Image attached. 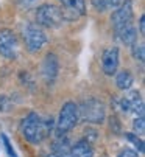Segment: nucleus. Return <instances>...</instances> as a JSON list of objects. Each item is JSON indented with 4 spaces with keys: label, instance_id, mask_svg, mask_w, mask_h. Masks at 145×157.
Here are the masks:
<instances>
[{
    "label": "nucleus",
    "instance_id": "1",
    "mask_svg": "<svg viewBox=\"0 0 145 157\" xmlns=\"http://www.w3.org/2000/svg\"><path fill=\"white\" fill-rule=\"evenodd\" d=\"M53 118L42 117L36 112H30V114L22 118L20 121V134L28 143L31 145H39L42 143L53 131Z\"/></svg>",
    "mask_w": 145,
    "mask_h": 157
},
{
    "label": "nucleus",
    "instance_id": "2",
    "mask_svg": "<svg viewBox=\"0 0 145 157\" xmlns=\"http://www.w3.org/2000/svg\"><path fill=\"white\" fill-rule=\"evenodd\" d=\"M78 117L86 123L100 124L106 118V106L97 98H87L78 106Z\"/></svg>",
    "mask_w": 145,
    "mask_h": 157
},
{
    "label": "nucleus",
    "instance_id": "3",
    "mask_svg": "<svg viewBox=\"0 0 145 157\" xmlns=\"http://www.w3.org/2000/svg\"><path fill=\"white\" fill-rule=\"evenodd\" d=\"M66 16L64 11L53 3H42L36 8V24L44 28H58L62 25Z\"/></svg>",
    "mask_w": 145,
    "mask_h": 157
},
{
    "label": "nucleus",
    "instance_id": "4",
    "mask_svg": "<svg viewBox=\"0 0 145 157\" xmlns=\"http://www.w3.org/2000/svg\"><path fill=\"white\" fill-rule=\"evenodd\" d=\"M78 121H80L78 104L74 101H67L62 104V107L59 110V117L56 121V132L59 136H64V134H67L74 129Z\"/></svg>",
    "mask_w": 145,
    "mask_h": 157
},
{
    "label": "nucleus",
    "instance_id": "5",
    "mask_svg": "<svg viewBox=\"0 0 145 157\" xmlns=\"http://www.w3.org/2000/svg\"><path fill=\"white\" fill-rule=\"evenodd\" d=\"M22 37H23L25 47H27V50L30 53L41 52L44 48V45L47 44V36L38 24H28V25L23 27Z\"/></svg>",
    "mask_w": 145,
    "mask_h": 157
},
{
    "label": "nucleus",
    "instance_id": "6",
    "mask_svg": "<svg viewBox=\"0 0 145 157\" xmlns=\"http://www.w3.org/2000/svg\"><path fill=\"white\" fill-rule=\"evenodd\" d=\"M0 55L5 59L14 61L19 55V42L13 30L2 28L0 30Z\"/></svg>",
    "mask_w": 145,
    "mask_h": 157
},
{
    "label": "nucleus",
    "instance_id": "7",
    "mask_svg": "<svg viewBox=\"0 0 145 157\" xmlns=\"http://www.w3.org/2000/svg\"><path fill=\"white\" fill-rule=\"evenodd\" d=\"M133 19H134L133 2L131 0H122V3H120L111 14V24H112L114 31L128 25V24H133Z\"/></svg>",
    "mask_w": 145,
    "mask_h": 157
},
{
    "label": "nucleus",
    "instance_id": "8",
    "mask_svg": "<svg viewBox=\"0 0 145 157\" xmlns=\"http://www.w3.org/2000/svg\"><path fill=\"white\" fill-rule=\"evenodd\" d=\"M119 109L122 110L123 114H134L136 117L145 114V110H143V100H142V97H140V94L137 90H133L127 97L120 98Z\"/></svg>",
    "mask_w": 145,
    "mask_h": 157
},
{
    "label": "nucleus",
    "instance_id": "9",
    "mask_svg": "<svg viewBox=\"0 0 145 157\" xmlns=\"http://www.w3.org/2000/svg\"><path fill=\"white\" fill-rule=\"evenodd\" d=\"M119 62H120V53L117 47H108L102 53V69L105 75L112 76L115 75L119 69Z\"/></svg>",
    "mask_w": 145,
    "mask_h": 157
},
{
    "label": "nucleus",
    "instance_id": "10",
    "mask_svg": "<svg viewBox=\"0 0 145 157\" xmlns=\"http://www.w3.org/2000/svg\"><path fill=\"white\" fill-rule=\"evenodd\" d=\"M59 73V61L55 53H48L42 62V78L47 84H52Z\"/></svg>",
    "mask_w": 145,
    "mask_h": 157
},
{
    "label": "nucleus",
    "instance_id": "11",
    "mask_svg": "<svg viewBox=\"0 0 145 157\" xmlns=\"http://www.w3.org/2000/svg\"><path fill=\"white\" fill-rule=\"evenodd\" d=\"M114 33H115V37L122 44H125V45L131 47L134 42H137V30H136L134 24H128V25H125L122 28L115 30Z\"/></svg>",
    "mask_w": 145,
    "mask_h": 157
},
{
    "label": "nucleus",
    "instance_id": "12",
    "mask_svg": "<svg viewBox=\"0 0 145 157\" xmlns=\"http://www.w3.org/2000/svg\"><path fill=\"white\" fill-rule=\"evenodd\" d=\"M70 157H94V148L87 139H80L77 143L72 145L69 151Z\"/></svg>",
    "mask_w": 145,
    "mask_h": 157
},
{
    "label": "nucleus",
    "instance_id": "13",
    "mask_svg": "<svg viewBox=\"0 0 145 157\" xmlns=\"http://www.w3.org/2000/svg\"><path fill=\"white\" fill-rule=\"evenodd\" d=\"M62 8L72 16H84L86 14V0H59Z\"/></svg>",
    "mask_w": 145,
    "mask_h": 157
},
{
    "label": "nucleus",
    "instance_id": "14",
    "mask_svg": "<svg viewBox=\"0 0 145 157\" xmlns=\"http://www.w3.org/2000/svg\"><path fill=\"white\" fill-rule=\"evenodd\" d=\"M134 84V76L130 70L115 72V86L120 90H130Z\"/></svg>",
    "mask_w": 145,
    "mask_h": 157
},
{
    "label": "nucleus",
    "instance_id": "15",
    "mask_svg": "<svg viewBox=\"0 0 145 157\" xmlns=\"http://www.w3.org/2000/svg\"><path fill=\"white\" fill-rule=\"evenodd\" d=\"M91 3L94 10H97L99 13H105V11H114L122 3V0H91Z\"/></svg>",
    "mask_w": 145,
    "mask_h": 157
},
{
    "label": "nucleus",
    "instance_id": "16",
    "mask_svg": "<svg viewBox=\"0 0 145 157\" xmlns=\"http://www.w3.org/2000/svg\"><path fill=\"white\" fill-rule=\"evenodd\" d=\"M125 139H127L130 143H133V145L136 146V151H139L140 154H143V152H145V143H143V140H142L140 137H137V134L125 132Z\"/></svg>",
    "mask_w": 145,
    "mask_h": 157
},
{
    "label": "nucleus",
    "instance_id": "17",
    "mask_svg": "<svg viewBox=\"0 0 145 157\" xmlns=\"http://www.w3.org/2000/svg\"><path fill=\"white\" fill-rule=\"evenodd\" d=\"M131 55H133V58L136 61L143 62V59H145V47H143V44L134 42L133 45H131Z\"/></svg>",
    "mask_w": 145,
    "mask_h": 157
},
{
    "label": "nucleus",
    "instance_id": "18",
    "mask_svg": "<svg viewBox=\"0 0 145 157\" xmlns=\"http://www.w3.org/2000/svg\"><path fill=\"white\" fill-rule=\"evenodd\" d=\"M0 140H2V143H3V149H5V152L8 154V157H19L17 152L14 151V148H13L10 139L6 137V134H3V132L0 134Z\"/></svg>",
    "mask_w": 145,
    "mask_h": 157
},
{
    "label": "nucleus",
    "instance_id": "19",
    "mask_svg": "<svg viewBox=\"0 0 145 157\" xmlns=\"http://www.w3.org/2000/svg\"><path fill=\"white\" fill-rule=\"evenodd\" d=\"M133 129L136 134H139V136H142V134L145 132V118L143 115H137L133 121Z\"/></svg>",
    "mask_w": 145,
    "mask_h": 157
},
{
    "label": "nucleus",
    "instance_id": "20",
    "mask_svg": "<svg viewBox=\"0 0 145 157\" xmlns=\"http://www.w3.org/2000/svg\"><path fill=\"white\" fill-rule=\"evenodd\" d=\"M10 107H11L10 98L5 95H0V112H6V110H10Z\"/></svg>",
    "mask_w": 145,
    "mask_h": 157
},
{
    "label": "nucleus",
    "instance_id": "21",
    "mask_svg": "<svg viewBox=\"0 0 145 157\" xmlns=\"http://www.w3.org/2000/svg\"><path fill=\"white\" fill-rule=\"evenodd\" d=\"M17 3L22 10H30V8L36 6V0H17Z\"/></svg>",
    "mask_w": 145,
    "mask_h": 157
},
{
    "label": "nucleus",
    "instance_id": "22",
    "mask_svg": "<svg viewBox=\"0 0 145 157\" xmlns=\"http://www.w3.org/2000/svg\"><path fill=\"white\" fill-rule=\"evenodd\" d=\"M117 157H139V154H137V151L127 148V149H122V151H120Z\"/></svg>",
    "mask_w": 145,
    "mask_h": 157
},
{
    "label": "nucleus",
    "instance_id": "23",
    "mask_svg": "<svg viewBox=\"0 0 145 157\" xmlns=\"http://www.w3.org/2000/svg\"><path fill=\"white\" fill-rule=\"evenodd\" d=\"M139 34H140V36L145 34V16H143V14L139 17Z\"/></svg>",
    "mask_w": 145,
    "mask_h": 157
},
{
    "label": "nucleus",
    "instance_id": "24",
    "mask_svg": "<svg viewBox=\"0 0 145 157\" xmlns=\"http://www.w3.org/2000/svg\"><path fill=\"white\" fill-rule=\"evenodd\" d=\"M47 157H67V155H64V154H62V152H59V151H58V152L55 151V152H52V154H48Z\"/></svg>",
    "mask_w": 145,
    "mask_h": 157
},
{
    "label": "nucleus",
    "instance_id": "25",
    "mask_svg": "<svg viewBox=\"0 0 145 157\" xmlns=\"http://www.w3.org/2000/svg\"><path fill=\"white\" fill-rule=\"evenodd\" d=\"M103 157H106V155H103Z\"/></svg>",
    "mask_w": 145,
    "mask_h": 157
}]
</instances>
